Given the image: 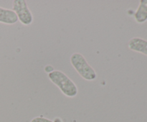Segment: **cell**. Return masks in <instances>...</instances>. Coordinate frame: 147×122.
I'll list each match as a JSON object with an SVG mask.
<instances>
[{"mask_svg": "<svg viewBox=\"0 0 147 122\" xmlns=\"http://www.w3.org/2000/svg\"><path fill=\"white\" fill-rule=\"evenodd\" d=\"M48 78L56 86L60 88L62 93L67 97L73 98L77 96L78 89L76 83L61 70H55L49 73Z\"/></svg>", "mask_w": 147, "mask_h": 122, "instance_id": "6da1fadb", "label": "cell"}, {"mask_svg": "<svg viewBox=\"0 0 147 122\" xmlns=\"http://www.w3.org/2000/svg\"><path fill=\"white\" fill-rule=\"evenodd\" d=\"M70 63L77 73L86 80H94L97 78L96 72L87 62L84 56L79 53H75L70 56Z\"/></svg>", "mask_w": 147, "mask_h": 122, "instance_id": "7a4b0ae2", "label": "cell"}, {"mask_svg": "<svg viewBox=\"0 0 147 122\" xmlns=\"http://www.w3.org/2000/svg\"><path fill=\"white\" fill-rule=\"evenodd\" d=\"M12 10L17 14L19 21L24 25H30L33 22V14L27 5V1L24 0H14Z\"/></svg>", "mask_w": 147, "mask_h": 122, "instance_id": "3957f363", "label": "cell"}, {"mask_svg": "<svg viewBox=\"0 0 147 122\" xmlns=\"http://www.w3.org/2000/svg\"><path fill=\"white\" fill-rule=\"evenodd\" d=\"M128 47L132 51L147 55V40L140 37H134L129 41Z\"/></svg>", "mask_w": 147, "mask_h": 122, "instance_id": "277c9868", "label": "cell"}, {"mask_svg": "<svg viewBox=\"0 0 147 122\" xmlns=\"http://www.w3.org/2000/svg\"><path fill=\"white\" fill-rule=\"evenodd\" d=\"M18 21L16 13L12 9L0 7V23L6 24H14Z\"/></svg>", "mask_w": 147, "mask_h": 122, "instance_id": "5b68a950", "label": "cell"}, {"mask_svg": "<svg viewBox=\"0 0 147 122\" xmlns=\"http://www.w3.org/2000/svg\"><path fill=\"white\" fill-rule=\"evenodd\" d=\"M134 18L136 22H145L147 20V0H141L139 5L134 14Z\"/></svg>", "mask_w": 147, "mask_h": 122, "instance_id": "8992f818", "label": "cell"}, {"mask_svg": "<svg viewBox=\"0 0 147 122\" xmlns=\"http://www.w3.org/2000/svg\"><path fill=\"white\" fill-rule=\"evenodd\" d=\"M30 122H54L50 119H47V118L42 117V116H37V117L34 118L31 120Z\"/></svg>", "mask_w": 147, "mask_h": 122, "instance_id": "52a82bcc", "label": "cell"}, {"mask_svg": "<svg viewBox=\"0 0 147 122\" xmlns=\"http://www.w3.org/2000/svg\"><path fill=\"white\" fill-rule=\"evenodd\" d=\"M54 68H53V67L52 65H46L45 67V71L47 73H52L53 71H54Z\"/></svg>", "mask_w": 147, "mask_h": 122, "instance_id": "ba28073f", "label": "cell"}, {"mask_svg": "<svg viewBox=\"0 0 147 122\" xmlns=\"http://www.w3.org/2000/svg\"><path fill=\"white\" fill-rule=\"evenodd\" d=\"M54 122H63V121H62V120L60 119V118H56V119H55Z\"/></svg>", "mask_w": 147, "mask_h": 122, "instance_id": "9c48e42d", "label": "cell"}]
</instances>
